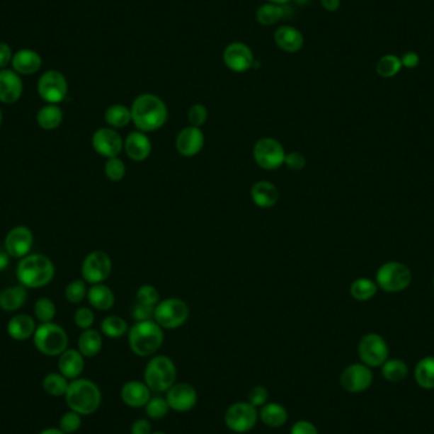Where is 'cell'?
<instances>
[{
	"instance_id": "obj_1",
	"label": "cell",
	"mask_w": 434,
	"mask_h": 434,
	"mask_svg": "<svg viewBox=\"0 0 434 434\" xmlns=\"http://www.w3.org/2000/svg\"><path fill=\"white\" fill-rule=\"evenodd\" d=\"M131 117L139 131L145 134L154 132L161 129L168 121V107L158 96L144 93L132 102Z\"/></svg>"
},
{
	"instance_id": "obj_2",
	"label": "cell",
	"mask_w": 434,
	"mask_h": 434,
	"mask_svg": "<svg viewBox=\"0 0 434 434\" xmlns=\"http://www.w3.org/2000/svg\"><path fill=\"white\" fill-rule=\"evenodd\" d=\"M55 264L51 258L35 253L19 259L16 277L25 288H41L50 285L55 277Z\"/></svg>"
},
{
	"instance_id": "obj_3",
	"label": "cell",
	"mask_w": 434,
	"mask_h": 434,
	"mask_svg": "<svg viewBox=\"0 0 434 434\" xmlns=\"http://www.w3.org/2000/svg\"><path fill=\"white\" fill-rule=\"evenodd\" d=\"M64 398L67 408L81 416H92L102 404V392L98 385L81 377L70 381Z\"/></svg>"
},
{
	"instance_id": "obj_4",
	"label": "cell",
	"mask_w": 434,
	"mask_h": 434,
	"mask_svg": "<svg viewBox=\"0 0 434 434\" xmlns=\"http://www.w3.org/2000/svg\"><path fill=\"white\" fill-rule=\"evenodd\" d=\"M163 331L155 320L135 323L127 333L130 349L139 357H153L164 342Z\"/></svg>"
},
{
	"instance_id": "obj_5",
	"label": "cell",
	"mask_w": 434,
	"mask_h": 434,
	"mask_svg": "<svg viewBox=\"0 0 434 434\" xmlns=\"http://www.w3.org/2000/svg\"><path fill=\"white\" fill-rule=\"evenodd\" d=\"M144 382L152 392L164 394L177 382V367L166 355H153L144 371Z\"/></svg>"
},
{
	"instance_id": "obj_6",
	"label": "cell",
	"mask_w": 434,
	"mask_h": 434,
	"mask_svg": "<svg viewBox=\"0 0 434 434\" xmlns=\"http://www.w3.org/2000/svg\"><path fill=\"white\" fill-rule=\"evenodd\" d=\"M32 339L35 348L46 357H59L67 350L69 344L67 331L54 321L37 325Z\"/></svg>"
},
{
	"instance_id": "obj_7",
	"label": "cell",
	"mask_w": 434,
	"mask_h": 434,
	"mask_svg": "<svg viewBox=\"0 0 434 434\" xmlns=\"http://www.w3.org/2000/svg\"><path fill=\"white\" fill-rule=\"evenodd\" d=\"M411 280L413 275L406 264L386 262L377 269L375 282L384 292L398 294L409 287Z\"/></svg>"
},
{
	"instance_id": "obj_8",
	"label": "cell",
	"mask_w": 434,
	"mask_h": 434,
	"mask_svg": "<svg viewBox=\"0 0 434 434\" xmlns=\"http://www.w3.org/2000/svg\"><path fill=\"white\" fill-rule=\"evenodd\" d=\"M190 318V307L181 299H166L155 306L154 320L166 331L178 329Z\"/></svg>"
},
{
	"instance_id": "obj_9",
	"label": "cell",
	"mask_w": 434,
	"mask_h": 434,
	"mask_svg": "<svg viewBox=\"0 0 434 434\" xmlns=\"http://www.w3.org/2000/svg\"><path fill=\"white\" fill-rule=\"evenodd\" d=\"M258 419L259 411L248 401L232 404L224 416L227 428L238 434L248 433L251 429L256 428Z\"/></svg>"
},
{
	"instance_id": "obj_10",
	"label": "cell",
	"mask_w": 434,
	"mask_h": 434,
	"mask_svg": "<svg viewBox=\"0 0 434 434\" xmlns=\"http://www.w3.org/2000/svg\"><path fill=\"white\" fill-rule=\"evenodd\" d=\"M285 147L273 137H263L258 140L253 149V158L264 171H275L285 164Z\"/></svg>"
},
{
	"instance_id": "obj_11",
	"label": "cell",
	"mask_w": 434,
	"mask_h": 434,
	"mask_svg": "<svg viewBox=\"0 0 434 434\" xmlns=\"http://www.w3.org/2000/svg\"><path fill=\"white\" fill-rule=\"evenodd\" d=\"M358 355L368 367H381L387 361L389 346L379 334L368 333L358 343Z\"/></svg>"
},
{
	"instance_id": "obj_12",
	"label": "cell",
	"mask_w": 434,
	"mask_h": 434,
	"mask_svg": "<svg viewBox=\"0 0 434 434\" xmlns=\"http://www.w3.org/2000/svg\"><path fill=\"white\" fill-rule=\"evenodd\" d=\"M37 92L47 104L62 103L69 92L65 75L57 70H49L43 73L37 83Z\"/></svg>"
},
{
	"instance_id": "obj_13",
	"label": "cell",
	"mask_w": 434,
	"mask_h": 434,
	"mask_svg": "<svg viewBox=\"0 0 434 434\" xmlns=\"http://www.w3.org/2000/svg\"><path fill=\"white\" fill-rule=\"evenodd\" d=\"M112 261L107 253L96 251L89 253L81 264V277L86 283L98 285L110 278Z\"/></svg>"
},
{
	"instance_id": "obj_14",
	"label": "cell",
	"mask_w": 434,
	"mask_h": 434,
	"mask_svg": "<svg viewBox=\"0 0 434 434\" xmlns=\"http://www.w3.org/2000/svg\"><path fill=\"white\" fill-rule=\"evenodd\" d=\"M33 233L31 229L25 225L14 227L8 232L4 239V251L9 257L22 259L25 256L31 254L33 246Z\"/></svg>"
},
{
	"instance_id": "obj_15",
	"label": "cell",
	"mask_w": 434,
	"mask_h": 434,
	"mask_svg": "<svg viewBox=\"0 0 434 434\" xmlns=\"http://www.w3.org/2000/svg\"><path fill=\"white\" fill-rule=\"evenodd\" d=\"M372 371L363 363H353L344 368L341 375V385L352 394L366 392L372 385Z\"/></svg>"
},
{
	"instance_id": "obj_16",
	"label": "cell",
	"mask_w": 434,
	"mask_h": 434,
	"mask_svg": "<svg viewBox=\"0 0 434 434\" xmlns=\"http://www.w3.org/2000/svg\"><path fill=\"white\" fill-rule=\"evenodd\" d=\"M123 139L117 130L112 127L98 129L92 136L94 152L105 159L116 158L123 150Z\"/></svg>"
},
{
	"instance_id": "obj_17",
	"label": "cell",
	"mask_w": 434,
	"mask_h": 434,
	"mask_svg": "<svg viewBox=\"0 0 434 434\" xmlns=\"http://www.w3.org/2000/svg\"><path fill=\"white\" fill-rule=\"evenodd\" d=\"M225 67L234 73H245L254 67V54L248 45L233 42L227 46L222 54Z\"/></svg>"
},
{
	"instance_id": "obj_18",
	"label": "cell",
	"mask_w": 434,
	"mask_h": 434,
	"mask_svg": "<svg viewBox=\"0 0 434 434\" xmlns=\"http://www.w3.org/2000/svg\"><path fill=\"white\" fill-rule=\"evenodd\" d=\"M166 394L169 408L178 413H185L195 409L198 403L196 389L187 382H176Z\"/></svg>"
},
{
	"instance_id": "obj_19",
	"label": "cell",
	"mask_w": 434,
	"mask_h": 434,
	"mask_svg": "<svg viewBox=\"0 0 434 434\" xmlns=\"http://www.w3.org/2000/svg\"><path fill=\"white\" fill-rule=\"evenodd\" d=\"M205 147V135L200 127L188 126L181 130L176 139V149L184 158L196 156Z\"/></svg>"
},
{
	"instance_id": "obj_20",
	"label": "cell",
	"mask_w": 434,
	"mask_h": 434,
	"mask_svg": "<svg viewBox=\"0 0 434 434\" xmlns=\"http://www.w3.org/2000/svg\"><path fill=\"white\" fill-rule=\"evenodd\" d=\"M23 94V81L14 70H0V102L13 104L18 102Z\"/></svg>"
},
{
	"instance_id": "obj_21",
	"label": "cell",
	"mask_w": 434,
	"mask_h": 434,
	"mask_svg": "<svg viewBox=\"0 0 434 434\" xmlns=\"http://www.w3.org/2000/svg\"><path fill=\"white\" fill-rule=\"evenodd\" d=\"M152 390L145 382L141 381H129L122 386L121 389V399L123 404L132 409H140L145 408L147 401L150 400Z\"/></svg>"
},
{
	"instance_id": "obj_22",
	"label": "cell",
	"mask_w": 434,
	"mask_h": 434,
	"mask_svg": "<svg viewBox=\"0 0 434 434\" xmlns=\"http://www.w3.org/2000/svg\"><path fill=\"white\" fill-rule=\"evenodd\" d=\"M57 368L59 372L64 375L69 381L79 379L86 368V357L78 349L67 348L59 355Z\"/></svg>"
},
{
	"instance_id": "obj_23",
	"label": "cell",
	"mask_w": 434,
	"mask_h": 434,
	"mask_svg": "<svg viewBox=\"0 0 434 434\" xmlns=\"http://www.w3.org/2000/svg\"><path fill=\"white\" fill-rule=\"evenodd\" d=\"M123 150L129 156V159L144 161L152 154V141L145 132L134 131L130 132L126 140L123 141Z\"/></svg>"
},
{
	"instance_id": "obj_24",
	"label": "cell",
	"mask_w": 434,
	"mask_h": 434,
	"mask_svg": "<svg viewBox=\"0 0 434 434\" xmlns=\"http://www.w3.org/2000/svg\"><path fill=\"white\" fill-rule=\"evenodd\" d=\"M36 319L28 314H17L6 324V333L17 342H25L33 338L36 331Z\"/></svg>"
},
{
	"instance_id": "obj_25",
	"label": "cell",
	"mask_w": 434,
	"mask_h": 434,
	"mask_svg": "<svg viewBox=\"0 0 434 434\" xmlns=\"http://www.w3.org/2000/svg\"><path fill=\"white\" fill-rule=\"evenodd\" d=\"M275 43L285 52H299L304 46V36L292 25H282L273 35Z\"/></svg>"
},
{
	"instance_id": "obj_26",
	"label": "cell",
	"mask_w": 434,
	"mask_h": 434,
	"mask_svg": "<svg viewBox=\"0 0 434 434\" xmlns=\"http://www.w3.org/2000/svg\"><path fill=\"white\" fill-rule=\"evenodd\" d=\"M12 67L19 75H33L42 67V57L35 50H19L13 55Z\"/></svg>"
},
{
	"instance_id": "obj_27",
	"label": "cell",
	"mask_w": 434,
	"mask_h": 434,
	"mask_svg": "<svg viewBox=\"0 0 434 434\" xmlns=\"http://www.w3.org/2000/svg\"><path fill=\"white\" fill-rule=\"evenodd\" d=\"M251 196L254 205L258 207L270 208L278 202L280 192L275 184L270 183L268 181H259L253 184Z\"/></svg>"
},
{
	"instance_id": "obj_28",
	"label": "cell",
	"mask_w": 434,
	"mask_h": 434,
	"mask_svg": "<svg viewBox=\"0 0 434 434\" xmlns=\"http://www.w3.org/2000/svg\"><path fill=\"white\" fill-rule=\"evenodd\" d=\"M28 288L22 285L9 286L0 291V309L6 312H18L25 306L27 301Z\"/></svg>"
},
{
	"instance_id": "obj_29",
	"label": "cell",
	"mask_w": 434,
	"mask_h": 434,
	"mask_svg": "<svg viewBox=\"0 0 434 434\" xmlns=\"http://www.w3.org/2000/svg\"><path fill=\"white\" fill-rule=\"evenodd\" d=\"M86 299L93 309L99 310V312H108L116 302L113 291L103 283L92 285V287L88 288Z\"/></svg>"
},
{
	"instance_id": "obj_30",
	"label": "cell",
	"mask_w": 434,
	"mask_h": 434,
	"mask_svg": "<svg viewBox=\"0 0 434 434\" xmlns=\"http://www.w3.org/2000/svg\"><path fill=\"white\" fill-rule=\"evenodd\" d=\"M259 419L269 428H281L288 421V411L282 404L267 403L259 410Z\"/></svg>"
},
{
	"instance_id": "obj_31",
	"label": "cell",
	"mask_w": 434,
	"mask_h": 434,
	"mask_svg": "<svg viewBox=\"0 0 434 434\" xmlns=\"http://www.w3.org/2000/svg\"><path fill=\"white\" fill-rule=\"evenodd\" d=\"M103 348V336L96 329L81 331L78 339V350L86 358H93L101 353Z\"/></svg>"
},
{
	"instance_id": "obj_32",
	"label": "cell",
	"mask_w": 434,
	"mask_h": 434,
	"mask_svg": "<svg viewBox=\"0 0 434 434\" xmlns=\"http://www.w3.org/2000/svg\"><path fill=\"white\" fill-rule=\"evenodd\" d=\"M37 125L45 131H54L62 126L64 112L59 104H46L37 112Z\"/></svg>"
},
{
	"instance_id": "obj_33",
	"label": "cell",
	"mask_w": 434,
	"mask_h": 434,
	"mask_svg": "<svg viewBox=\"0 0 434 434\" xmlns=\"http://www.w3.org/2000/svg\"><path fill=\"white\" fill-rule=\"evenodd\" d=\"M104 120L112 129H123L132 122L131 108L123 104H112L105 110Z\"/></svg>"
},
{
	"instance_id": "obj_34",
	"label": "cell",
	"mask_w": 434,
	"mask_h": 434,
	"mask_svg": "<svg viewBox=\"0 0 434 434\" xmlns=\"http://www.w3.org/2000/svg\"><path fill=\"white\" fill-rule=\"evenodd\" d=\"M377 290H379V287H377L376 282L370 280L367 277H360L350 283L349 292L355 301L365 302V301H370L373 299L377 294Z\"/></svg>"
},
{
	"instance_id": "obj_35",
	"label": "cell",
	"mask_w": 434,
	"mask_h": 434,
	"mask_svg": "<svg viewBox=\"0 0 434 434\" xmlns=\"http://www.w3.org/2000/svg\"><path fill=\"white\" fill-rule=\"evenodd\" d=\"M416 384L426 390L434 389V355L424 357L416 365L414 372Z\"/></svg>"
},
{
	"instance_id": "obj_36",
	"label": "cell",
	"mask_w": 434,
	"mask_h": 434,
	"mask_svg": "<svg viewBox=\"0 0 434 434\" xmlns=\"http://www.w3.org/2000/svg\"><path fill=\"white\" fill-rule=\"evenodd\" d=\"M70 381L60 372H50L43 377V392L52 398L65 396Z\"/></svg>"
},
{
	"instance_id": "obj_37",
	"label": "cell",
	"mask_w": 434,
	"mask_h": 434,
	"mask_svg": "<svg viewBox=\"0 0 434 434\" xmlns=\"http://www.w3.org/2000/svg\"><path fill=\"white\" fill-rule=\"evenodd\" d=\"M101 331L107 338L118 339L129 333V324L125 319L118 315H110L102 320Z\"/></svg>"
},
{
	"instance_id": "obj_38",
	"label": "cell",
	"mask_w": 434,
	"mask_h": 434,
	"mask_svg": "<svg viewBox=\"0 0 434 434\" xmlns=\"http://www.w3.org/2000/svg\"><path fill=\"white\" fill-rule=\"evenodd\" d=\"M283 17H286V8L273 3H267L258 8L256 13V19L258 23L262 25H273L281 21Z\"/></svg>"
},
{
	"instance_id": "obj_39",
	"label": "cell",
	"mask_w": 434,
	"mask_h": 434,
	"mask_svg": "<svg viewBox=\"0 0 434 434\" xmlns=\"http://www.w3.org/2000/svg\"><path fill=\"white\" fill-rule=\"evenodd\" d=\"M408 372H409L408 365L401 360H387L381 366V373H382L384 379L390 381V382L403 381V379H406Z\"/></svg>"
},
{
	"instance_id": "obj_40",
	"label": "cell",
	"mask_w": 434,
	"mask_h": 434,
	"mask_svg": "<svg viewBox=\"0 0 434 434\" xmlns=\"http://www.w3.org/2000/svg\"><path fill=\"white\" fill-rule=\"evenodd\" d=\"M401 67L403 64L400 57L396 55H385L379 57V62L376 64V73L379 74L381 78L390 79L400 73Z\"/></svg>"
},
{
	"instance_id": "obj_41",
	"label": "cell",
	"mask_w": 434,
	"mask_h": 434,
	"mask_svg": "<svg viewBox=\"0 0 434 434\" xmlns=\"http://www.w3.org/2000/svg\"><path fill=\"white\" fill-rule=\"evenodd\" d=\"M33 314L37 321L50 323L54 321L56 316V305L50 297H40L33 305Z\"/></svg>"
},
{
	"instance_id": "obj_42",
	"label": "cell",
	"mask_w": 434,
	"mask_h": 434,
	"mask_svg": "<svg viewBox=\"0 0 434 434\" xmlns=\"http://www.w3.org/2000/svg\"><path fill=\"white\" fill-rule=\"evenodd\" d=\"M169 410H171V408L168 405L166 399L163 398L161 395L152 396L150 400L147 401V405H145L147 416L150 419H154V421H160V419L166 418L168 416V413H169Z\"/></svg>"
},
{
	"instance_id": "obj_43",
	"label": "cell",
	"mask_w": 434,
	"mask_h": 434,
	"mask_svg": "<svg viewBox=\"0 0 434 434\" xmlns=\"http://www.w3.org/2000/svg\"><path fill=\"white\" fill-rule=\"evenodd\" d=\"M65 299L70 304H80L88 295V287L84 280H75L72 281L65 287Z\"/></svg>"
},
{
	"instance_id": "obj_44",
	"label": "cell",
	"mask_w": 434,
	"mask_h": 434,
	"mask_svg": "<svg viewBox=\"0 0 434 434\" xmlns=\"http://www.w3.org/2000/svg\"><path fill=\"white\" fill-rule=\"evenodd\" d=\"M104 174L110 182H120L126 176V166L118 156L110 158L104 164Z\"/></svg>"
},
{
	"instance_id": "obj_45",
	"label": "cell",
	"mask_w": 434,
	"mask_h": 434,
	"mask_svg": "<svg viewBox=\"0 0 434 434\" xmlns=\"http://www.w3.org/2000/svg\"><path fill=\"white\" fill-rule=\"evenodd\" d=\"M81 416L73 410L64 413L59 421V428L65 434L76 433L81 428Z\"/></svg>"
},
{
	"instance_id": "obj_46",
	"label": "cell",
	"mask_w": 434,
	"mask_h": 434,
	"mask_svg": "<svg viewBox=\"0 0 434 434\" xmlns=\"http://www.w3.org/2000/svg\"><path fill=\"white\" fill-rule=\"evenodd\" d=\"M136 300L144 305L156 306L159 304L160 295L158 290L152 285H144L137 290Z\"/></svg>"
},
{
	"instance_id": "obj_47",
	"label": "cell",
	"mask_w": 434,
	"mask_h": 434,
	"mask_svg": "<svg viewBox=\"0 0 434 434\" xmlns=\"http://www.w3.org/2000/svg\"><path fill=\"white\" fill-rule=\"evenodd\" d=\"M94 320H96L94 312L89 307H80L74 314V323L81 331L91 329L94 324Z\"/></svg>"
},
{
	"instance_id": "obj_48",
	"label": "cell",
	"mask_w": 434,
	"mask_h": 434,
	"mask_svg": "<svg viewBox=\"0 0 434 434\" xmlns=\"http://www.w3.org/2000/svg\"><path fill=\"white\" fill-rule=\"evenodd\" d=\"M208 118V110L203 104H193L188 110V122L193 127H200L203 126Z\"/></svg>"
},
{
	"instance_id": "obj_49",
	"label": "cell",
	"mask_w": 434,
	"mask_h": 434,
	"mask_svg": "<svg viewBox=\"0 0 434 434\" xmlns=\"http://www.w3.org/2000/svg\"><path fill=\"white\" fill-rule=\"evenodd\" d=\"M269 392L267 387L262 385L251 387V392L248 394V403L251 404L256 408H262L263 405L268 403Z\"/></svg>"
},
{
	"instance_id": "obj_50",
	"label": "cell",
	"mask_w": 434,
	"mask_h": 434,
	"mask_svg": "<svg viewBox=\"0 0 434 434\" xmlns=\"http://www.w3.org/2000/svg\"><path fill=\"white\" fill-rule=\"evenodd\" d=\"M155 314V306L144 305V304H135L131 309V316L135 321H147V320H154Z\"/></svg>"
},
{
	"instance_id": "obj_51",
	"label": "cell",
	"mask_w": 434,
	"mask_h": 434,
	"mask_svg": "<svg viewBox=\"0 0 434 434\" xmlns=\"http://www.w3.org/2000/svg\"><path fill=\"white\" fill-rule=\"evenodd\" d=\"M285 166L291 171H302L306 166V158L299 152H291V153L286 154Z\"/></svg>"
},
{
	"instance_id": "obj_52",
	"label": "cell",
	"mask_w": 434,
	"mask_h": 434,
	"mask_svg": "<svg viewBox=\"0 0 434 434\" xmlns=\"http://www.w3.org/2000/svg\"><path fill=\"white\" fill-rule=\"evenodd\" d=\"M290 434H319L318 428L309 421H299L291 427Z\"/></svg>"
},
{
	"instance_id": "obj_53",
	"label": "cell",
	"mask_w": 434,
	"mask_h": 434,
	"mask_svg": "<svg viewBox=\"0 0 434 434\" xmlns=\"http://www.w3.org/2000/svg\"><path fill=\"white\" fill-rule=\"evenodd\" d=\"M153 427L152 423L149 422L145 418H141L132 423L131 426V434H152Z\"/></svg>"
},
{
	"instance_id": "obj_54",
	"label": "cell",
	"mask_w": 434,
	"mask_h": 434,
	"mask_svg": "<svg viewBox=\"0 0 434 434\" xmlns=\"http://www.w3.org/2000/svg\"><path fill=\"white\" fill-rule=\"evenodd\" d=\"M13 54L11 46L6 42H0V69H6L12 64Z\"/></svg>"
},
{
	"instance_id": "obj_55",
	"label": "cell",
	"mask_w": 434,
	"mask_h": 434,
	"mask_svg": "<svg viewBox=\"0 0 434 434\" xmlns=\"http://www.w3.org/2000/svg\"><path fill=\"white\" fill-rule=\"evenodd\" d=\"M419 62H421V57H419V55H418L416 52H413V51L406 52V54L401 57V64H403V67H406V69H414V67L419 65Z\"/></svg>"
},
{
	"instance_id": "obj_56",
	"label": "cell",
	"mask_w": 434,
	"mask_h": 434,
	"mask_svg": "<svg viewBox=\"0 0 434 434\" xmlns=\"http://www.w3.org/2000/svg\"><path fill=\"white\" fill-rule=\"evenodd\" d=\"M321 6L326 12H336L341 8V0H321Z\"/></svg>"
},
{
	"instance_id": "obj_57",
	"label": "cell",
	"mask_w": 434,
	"mask_h": 434,
	"mask_svg": "<svg viewBox=\"0 0 434 434\" xmlns=\"http://www.w3.org/2000/svg\"><path fill=\"white\" fill-rule=\"evenodd\" d=\"M9 254L4 249H0V272L6 270L9 265Z\"/></svg>"
},
{
	"instance_id": "obj_58",
	"label": "cell",
	"mask_w": 434,
	"mask_h": 434,
	"mask_svg": "<svg viewBox=\"0 0 434 434\" xmlns=\"http://www.w3.org/2000/svg\"><path fill=\"white\" fill-rule=\"evenodd\" d=\"M38 434H65L62 432V429L59 428H46L41 430Z\"/></svg>"
},
{
	"instance_id": "obj_59",
	"label": "cell",
	"mask_w": 434,
	"mask_h": 434,
	"mask_svg": "<svg viewBox=\"0 0 434 434\" xmlns=\"http://www.w3.org/2000/svg\"><path fill=\"white\" fill-rule=\"evenodd\" d=\"M290 0H268V3H273V4H278V6H285L287 4Z\"/></svg>"
},
{
	"instance_id": "obj_60",
	"label": "cell",
	"mask_w": 434,
	"mask_h": 434,
	"mask_svg": "<svg viewBox=\"0 0 434 434\" xmlns=\"http://www.w3.org/2000/svg\"><path fill=\"white\" fill-rule=\"evenodd\" d=\"M297 4H306L309 0H295Z\"/></svg>"
},
{
	"instance_id": "obj_61",
	"label": "cell",
	"mask_w": 434,
	"mask_h": 434,
	"mask_svg": "<svg viewBox=\"0 0 434 434\" xmlns=\"http://www.w3.org/2000/svg\"><path fill=\"white\" fill-rule=\"evenodd\" d=\"M1 122H3V112H1V108H0V126H1Z\"/></svg>"
},
{
	"instance_id": "obj_62",
	"label": "cell",
	"mask_w": 434,
	"mask_h": 434,
	"mask_svg": "<svg viewBox=\"0 0 434 434\" xmlns=\"http://www.w3.org/2000/svg\"><path fill=\"white\" fill-rule=\"evenodd\" d=\"M152 434H168V433H164V432H153V433Z\"/></svg>"
},
{
	"instance_id": "obj_63",
	"label": "cell",
	"mask_w": 434,
	"mask_h": 434,
	"mask_svg": "<svg viewBox=\"0 0 434 434\" xmlns=\"http://www.w3.org/2000/svg\"><path fill=\"white\" fill-rule=\"evenodd\" d=\"M433 287H434V275H433Z\"/></svg>"
}]
</instances>
